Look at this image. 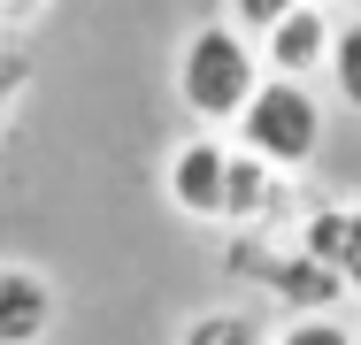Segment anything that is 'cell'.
<instances>
[{
    "mask_svg": "<svg viewBox=\"0 0 361 345\" xmlns=\"http://www.w3.org/2000/svg\"><path fill=\"white\" fill-rule=\"evenodd\" d=\"M277 207H285V169H269L262 153H231V192H223V222L231 230H262V222H277Z\"/></svg>",
    "mask_w": 361,
    "mask_h": 345,
    "instance_id": "obj_8",
    "label": "cell"
},
{
    "mask_svg": "<svg viewBox=\"0 0 361 345\" xmlns=\"http://www.w3.org/2000/svg\"><path fill=\"white\" fill-rule=\"evenodd\" d=\"M277 345H361V330L338 307H323V315H285L277 322Z\"/></svg>",
    "mask_w": 361,
    "mask_h": 345,
    "instance_id": "obj_11",
    "label": "cell"
},
{
    "mask_svg": "<svg viewBox=\"0 0 361 345\" xmlns=\"http://www.w3.org/2000/svg\"><path fill=\"white\" fill-rule=\"evenodd\" d=\"M231 138L246 153H262L269 169L300 177L323 153V138H331V108H323V92L307 77H262V92L246 100V115L231 123Z\"/></svg>",
    "mask_w": 361,
    "mask_h": 345,
    "instance_id": "obj_2",
    "label": "cell"
},
{
    "mask_svg": "<svg viewBox=\"0 0 361 345\" xmlns=\"http://www.w3.org/2000/svg\"><path fill=\"white\" fill-rule=\"evenodd\" d=\"M238 269L254 276L285 315H323V307H346V299H354V291L338 284V269H323L300 238H292V246H254V238H246V246H238Z\"/></svg>",
    "mask_w": 361,
    "mask_h": 345,
    "instance_id": "obj_3",
    "label": "cell"
},
{
    "mask_svg": "<svg viewBox=\"0 0 361 345\" xmlns=\"http://www.w3.org/2000/svg\"><path fill=\"white\" fill-rule=\"evenodd\" d=\"M323 8H338V15H354V8H361V0H323Z\"/></svg>",
    "mask_w": 361,
    "mask_h": 345,
    "instance_id": "obj_15",
    "label": "cell"
},
{
    "mask_svg": "<svg viewBox=\"0 0 361 345\" xmlns=\"http://www.w3.org/2000/svg\"><path fill=\"white\" fill-rule=\"evenodd\" d=\"M23 84H31V69H23V54H0V123H8V108L23 100Z\"/></svg>",
    "mask_w": 361,
    "mask_h": 345,
    "instance_id": "obj_13",
    "label": "cell"
},
{
    "mask_svg": "<svg viewBox=\"0 0 361 345\" xmlns=\"http://www.w3.org/2000/svg\"><path fill=\"white\" fill-rule=\"evenodd\" d=\"M331 46H338V8H323V0H300L292 15H277L269 31H262V62L269 77H323L331 69Z\"/></svg>",
    "mask_w": 361,
    "mask_h": 345,
    "instance_id": "obj_5",
    "label": "cell"
},
{
    "mask_svg": "<svg viewBox=\"0 0 361 345\" xmlns=\"http://www.w3.org/2000/svg\"><path fill=\"white\" fill-rule=\"evenodd\" d=\"M177 345H277V322H262V315H246V307H200Z\"/></svg>",
    "mask_w": 361,
    "mask_h": 345,
    "instance_id": "obj_9",
    "label": "cell"
},
{
    "mask_svg": "<svg viewBox=\"0 0 361 345\" xmlns=\"http://www.w3.org/2000/svg\"><path fill=\"white\" fill-rule=\"evenodd\" d=\"M62 299L31 261H0V345H39L54 330Z\"/></svg>",
    "mask_w": 361,
    "mask_h": 345,
    "instance_id": "obj_7",
    "label": "cell"
},
{
    "mask_svg": "<svg viewBox=\"0 0 361 345\" xmlns=\"http://www.w3.org/2000/svg\"><path fill=\"white\" fill-rule=\"evenodd\" d=\"M47 23V0H0V31H31Z\"/></svg>",
    "mask_w": 361,
    "mask_h": 345,
    "instance_id": "obj_14",
    "label": "cell"
},
{
    "mask_svg": "<svg viewBox=\"0 0 361 345\" xmlns=\"http://www.w3.org/2000/svg\"><path fill=\"white\" fill-rule=\"evenodd\" d=\"M231 153H238V138H216V131H192L177 153H169V169H161V192L177 215H192V222H223V192H231Z\"/></svg>",
    "mask_w": 361,
    "mask_h": 345,
    "instance_id": "obj_4",
    "label": "cell"
},
{
    "mask_svg": "<svg viewBox=\"0 0 361 345\" xmlns=\"http://www.w3.org/2000/svg\"><path fill=\"white\" fill-rule=\"evenodd\" d=\"M323 269H338V284L361 299V200H323L300 215V230H292Z\"/></svg>",
    "mask_w": 361,
    "mask_h": 345,
    "instance_id": "obj_6",
    "label": "cell"
},
{
    "mask_svg": "<svg viewBox=\"0 0 361 345\" xmlns=\"http://www.w3.org/2000/svg\"><path fill=\"white\" fill-rule=\"evenodd\" d=\"M262 77H269L262 39L223 15V23H200L185 39V54H177V100H185V115L200 131H231L246 115V100L262 92Z\"/></svg>",
    "mask_w": 361,
    "mask_h": 345,
    "instance_id": "obj_1",
    "label": "cell"
},
{
    "mask_svg": "<svg viewBox=\"0 0 361 345\" xmlns=\"http://www.w3.org/2000/svg\"><path fill=\"white\" fill-rule=\"evenodd\" d=\"M323 84L338 92V108H346V115H361V15H338V46H331Z\"/></svg>",
    "mask_w": 361,
    "mask_h": 345,
    "instance_id": "obj_10",
    "label": "cell"
},
{
    "mask_svg": "<svg viewBox=\"0 0 361 345\" xmlns=\"http://www.w3.org/2000/svg\"><path fill=\"white\" fill-rule=\"evenodd\" d=\"M223 8H231V23H246V31H254V39H262V31H269V23H277V15H292V8H300V0H223Z\"/></svg>",
    "mask_w": 361,
    "mask_h": 345,
    "instance_id": "obj_12",
    "label": "cell"
}]
</instances>
